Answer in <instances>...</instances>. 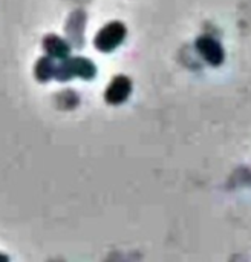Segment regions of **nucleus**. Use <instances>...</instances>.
<instances>
[{"label":"nucleus","mask_w":251,"mask_h":262,"mask_svg":"<svg viewBox=\"0 0 251 262\" xmlns=\"http://www.w3.org/2000/svg\"><path fill=\"white\" fill-rule=\"evenodd\" d=\"M95 74H97V68L90 60L83 58V57H75V58L63 60L60 64H55L54 78H57L60 81H66L74 77L90 80L95 77Z\"/></svg>","instance_id":"1"},{"label":"nucleus","mask_w":251,"mask_h":262,"mask_svg":"<svg viewBox=\"0 0 251 262\" xmlns=\"http://www.w3.org/2000/svg\"><path fill=\"white\" fill-rule=\"evenodd\" d=\"M124 37H126V26L121 21H110L103 29H100V32L94 40V45L101 52H110L123 43Z\"/></svg>","instance_id":"2"},{"label":"nucleus","mask_w":251,"mask_h":262,"mask_svg":"<svg viewBox=\"0 0 251 262\" xmlns=\"http://www.w3.org/2000/svg\"><path fill=\"white\" fill-rule=\"evenodd\" d=\"M196 49L198 52L206 58V61L212 66H219L222 64L224 58H225V52L221 46L219 41H216L212 37H199L196 40Z\"/></svg>","instance_id":"3"},{"label":"nucleus","mask_w":251,"mask_h":262,"mask_svg":"<svg viewBox=\"0 0 251 262\" xmlns=\"http://www.w3.org/2000/svg\"><path fill=\"white\" fill-rule=\"evenodd\" d=\"M130 92H132V81L124 75H118L109 84L104 98L110 104H121L129 98Z\"/></svg>","instance_id":"4"},{"label":"nucleus","mask_w":251,"mask_h":262,"mask_svg":"<svg viewBox=\"0 0 251 262\" xmlns=\"http://www.w3.org/2000/svg\"><path fill=\"white\" fill-rule=\"evenodd\" d=\"M84 23H86V14L84 11H74L66 23V34L69 37V40L75 45V46H83L84 43Z\"/></svg>","instance_id":"5"},{"label":"nucleus","mask_w":251,"mask_h":262,"mask_svg":"<svg viewBox=\"0 0 251 262\" xmlns=\"http://www.w3.org/2000/svg\"><path fill=\"white\" fill-rule=\"evenodd\" d=\"M43 48L51 57H55V58H64L67 57L71 51L69 43L54 34H49L43 38Z\"/></svg>","instance_id":"6"},{"label":"nucleus","mask_w":251,"mask_h":262,"mask_svg":"<svg viewBox=\"0 0 251 262\" xmlns=\"http://www.w3.org/2000/svg\"><path fill=\"white\" fill-rule=\"evenodd\" d=\"M34 74H35V78L38 81L44 83V81H48V80H51L54 77V74H55V63L49 57H41L37 61V64H35Z\"/></svg>","instance_id":"7"},{"label":"nucleus","mask_w":251,"mask_h":262,"mask_svg":"<svg viewBox=\"0 0 251 262\" xmlns=\"http://www.w3.org/2000/svg\"><path fill=\"white\" fill-rule=\"evenodd\" d=\"M0 262H9V258L6 255H2L0 253Z\"/></svg>","instance_id":"8"}]
</instances>
